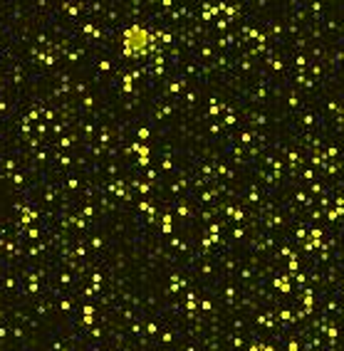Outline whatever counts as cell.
<instances>
[{"instance_id":"obj_1","label":"cell","mask_w":344,"mask_h":351,"mask_svg":"<svg viewBox=\"0 0 344 351\" xmlns=\"http://www.w3.org/2000/svg\"><path fill=\"white\" fill-rule=\"evenodd\" d=\"M154 47H157V35L141 25L126 27L124 35H122V52L126 57H132V60L146 57Z\"/></svg>"}]
</instances>
